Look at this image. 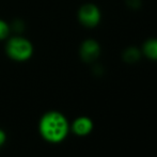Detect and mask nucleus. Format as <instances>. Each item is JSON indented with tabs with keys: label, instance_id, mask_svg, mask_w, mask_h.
Returning <instances> with one entry per match:
<instances>
[{
	"label": "nucleus",
	"instance_id": "f257e3e1",
	"mask_svg": "<svg viewBox=\"0 0 157 157\" xmlns=\"http://www.w3.org/2000/svg\"><path fill=\"white\" fill-rule=\"evenodd\" d=\"M37 129L43 140L52 144H58L68 136L71 124L62 112L49 110L40 118Z\"/></svg>",
	"mask_w": 157,
	"mask_h": 157
},
{
	"label": "nucleus",
	"instance_id": "f03ea898",
	"mask_svg": "<svg viewBox=\"0 0 157 157\" xmlns=\"http://www.w3.org/2000/svg\"><path fill=\"white\" fill-rule=\"evenodd\" d=\"M6 52L10 59L17 62H24L29 60L33 55L32 43L26 37L12 36L8 40L6 45Z\"/></svg>",
	"mask_w": 157,
	"mask_h": 157
},
{
	"label": "nucleus",
	"instance_id": "7ed1b4c3",
	"mask_svg": "<svg viewBox=\"0 0 157 157\" xmlns=\"http://www.w3.org/2000/svg\"><path fill=\"white\" fill-rule=\"evenodd\" d=\"M101 11L95 4L86 3L79 9L78 19L82 26L87 28H94L101 21Z\"/></svg>",
	"mask_w": 157,
	"mask_h": 157
},
{
	"label": "nucleus",
	"instance_id": "20e7f679",
	"mask_svg": "<svg viewBox=\"0 0 157 157\" xmlns=\"http://www.w3.org/2000/svg\"><path fill=\"white\" fill-rule=\"evenodd\" d=\"M101 54V46L95 40L89 39L82 42L79 49V55L80 58L82 59L85 62H93L99 57Z\"/></svg>",
	"mask_w": 157,
	"mask_h": 157
},
{
	"label": "nucleus",
	"instance_id": "39448f33",
	"mask_svg": "<svg viewBox=\"0 0 157 157\" xmlns=\"http://www.w3.org/2000/svg\"><path fill=\"white\" fill-rule=\"evenodd\" d=\"M93 121L88 117H78L71 124V130L78 137H86L93 130Z\"/></svg>",
	"mask_w": 157,
	"mask_h": 157
},
{
	"label": "nucleus",
	"instance_id": "423d86ee",
	"mask_svg": "<svg viewBox=\"0 0 157 157\" xmlns=\"http://www.w3.org/2000/svg\"><path fill=\"white\" fill-rule=\"evenodd\" d=\"M142 52L147 59L157 61V39H149L142 46Z\"/></svg>",
	"mask_w": 157,
	"mask_h": 157
},
{
	"label": "nucleus",
	"instance_id": "0eeeda50",
	"mask_svg": "<svg viewBox=\"0 0 157 157\" xmlns=\"http://www.w3.org/2000/svg\"><path fill=\"white\" fill-rule=\"evenodd\" d=\"M122 57H123V60H124L126 63H130V64L136 63L140 60L141 52L137 47L130 46V47L126 48L124 52H123Z\"/></svg>",
	"mask_w": 157,
	"mask_h": 157
},
{
	"label": "nucleus",
	"instance_id": "6e6552de",
	"mask_svg": "<svg viewBox=\"0 0 157 157\" xmlns=\"http://www.w3.org/2000/svg\"><path fill=\"white\" fill-rule=\"evenodd\" d=\"M11 32V27L9 26V24L6 21H4L3 19H0V41L6 40L9 37Z\"/></svg>",
	"mask_w": 157,
	"mask_h": 157
},
{
	"label": "nucleus",
	"instance_id": "1a4fd4ad",
	"mask_svg": "<svg viewBox=\"0 0 157 157\" xmlns=\"http://www.w3.org/2000/svg\"><path fill=\"white\" fill-rule=\"evenodd\" d=\"M126 4L128 8L132 10H137L141 6V0H126Z\"/></svg>",
	"mask_w": 157,
	"mask_h": 157
},
{
	"label": "nucleus",
	"instance_id": "9d476101",
	"mask_svg": "<svg viewBox=\"0 0 157 157\" xmlns=\"http://www.w3.org/2000/svg\"><path fill=\"white\" fill-rule=\"evenodd\" d=\"M11 28H13V29L15 30V31H21V30L24 29V25H23V23H21V21H15L14 23H13V25H12V27Z\"/></svg>",
	"mask_w": 157,
	"mask_h": 157
},
{
	"label": "nucleus",
	"instance_id": "9b49d317",
	"mask_svg": "<svg viewBox=\"0 0 157 157\" xmlns=\"http://www.w3.org/2000/svg\"><path fill=\"white\" fill-rule=\"evenodd\" d=\"M6 139H8V136H6V132L0 128V147H1L2 145H4V143L6 142Z\"/></svg>",
	"mask_w": 157,
	"mask_h": 157
}]
</instances>
